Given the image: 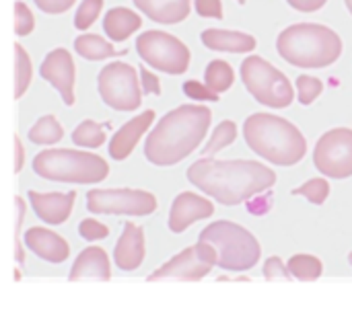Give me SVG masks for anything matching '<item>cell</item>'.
I'll return each instance as SVG.
<instances>
[{
    "label": "cell",
    "instance_id": "cell-2",
    "mask_svg": "<svg viewBox=\"0 0 352 312\" xmlns=\"http://www.w3.org/2000/svg\"><path fill=\"white\" fill-rule=\"evenodd\" d=\"M210 121L212 111L206 105H179L167 111L146 136L144 156L157 167L177 165L200 146Z\"/></svg>",
    "mask_w": 352,
    "mask_h": 312
},
{
    "label": "cell",
    "instance_id": "cell-36",
    "mask_svg": "<svg viewBox=\"0 0 352 312\" xmlns=\"http://www.w3.org/2000/svg\"><path fill=\"white\" fill-rule=\"evenodd\" d=\"M14 204H16V230H14V257L19 263L25 261V251H23V239H21V226H23V220H25V200L23 197H14Z\"/></svg>",
    "mask_w": 352,
    "mask_h": 312
},
{
    "label": "cell",
    "instance_id": "cell-27",
    "mask_svg": "<svg viewBox=\"0 0 352 312\" xmlns=\"http://www.w3.org/2000/svg\"><path fill=\"white\" fill-rule=\"evenodd\" d=\"M72 142L82 148H99L105 142V125H101L93 119H85L74 128Z\"/></svg>",
    "mask_w": 352,
    "mask_h": 312
},
{
    "label": "cell",
    "instance_id": "cell-17",
    "mask_svg": "<svg viewBox=\"0 0 352 312\" xmlns=\"http://www.w3.org/2000/svg\"><path fill=\"white\" fill-rule=\"evenodd\" d=\"M155 119V111L153 109H146L142 111L140 115L132 117L130 121H126L116 134L113 138L109 140V154L113 160H124L132 154V150L136 148L138 140L144 136V132L151 128Z\"/></svg>",
    "mask_w": 352,
    "mask_h": 312
},
{
    "label": "cell",
    "instance_id": "cell-3",
    "mask_svg": "<svg viewBox=\"0 0 352 312\" xmlns=\"http://www.w3.org/2000/svg\"><path fill=\"white\" fill-rule=\"evenodd\" d=\"M243 136L254 152L280 165H297L307 150V140L297 125L272 113H254L243 123Z\"/></svg>",
    "mask_w": 352,
    "mask_h": 312
},
{
    "label": "cell",
    "instance_id": "cell-42",
    "mask_svg": "<svg viewBox=\"0 0 352 312\" xmlns=\"http://www.w3.org/2000/svg\"><path fill=\"white\" fill-rule=\"evenodd\" d=\"M23 163H25V148L21 144V138L14 136V173H21Z\"/></svg>",
    "mask_w": 352,
    "mask_h": 312
},
{
    "label": "cell",
    "instance_id": "cell-5",
    "mask_svg": "<svg viewBox=\"0 0 352 312\" xmlns=\"http://www.w3.org/2000/svg\"><path fill=\"white\" fill-rule=\"evenodd\" d=\"M33 171L41 179L56 183H99L109 175L105 158L85 150L70 148H47L35 154Z\"/></svg>",
    "mask_w": 352,
    "mask_h": 312
},
{
    "label": "cell",
    "instance_id": "cell-39",
    "mask_svg": "<svg viewBox=\"0 0 352 312\" xmlns=\"http://www.w3.org/2000/svg\"><path fill=\"white\" fill-rule=\"evenodd\" d=\"M37 4V8H41L47 14H60L64 10H68L76 0H33Z\"/></svg>",
    "mask_w": 352,
    "mask_h": 312
},
{
    "label": "cell",
    "instance_id": "cell-9",
    "mask_svg": "<svg viewBox=\"0 0 352 312\" xmlns=\"http://www.w3.org/2000/svg\"><path fill=\"white\" fill-rule=\"evenodd\" d=\"M138 56L153 68L163 70L167 74H182L190 66V49L188 45L165 31L148 29L138 35L136 39Z\"/></svg>",
    "mask_w": 352,
    "mask_h": 312
},
{
    "label": "cell",
    "instance_id": "cell-24",
    "mask_svg": "<svg viewBox=\"0 0 352 312\" xmlns=\"http://www.w3.org/2000/svg\"><path fill=\"white\" fill-rule=\"evenodd\" d=\"M27 138L33 142V144H39V146H50V144H56L64 138V130L60 125V121L56 119V115L47 113V115H41L27 132Z\"/></svg>",
    "mask_w": 352,
    "mask_h": 312
},
{
    "label": "cell",
    "instance_id": "cell-30",
    "mask_svg": "<svg viewBox=\"0 0 352 312\" xmlns=\"http://www.w3.org/2000/svg\"><path fill=\"white\" fill-rule=\"evenodd\" d=\"M293 195H303V197H307L311 204L322 206V204L328 200V195H330V183H328L326 179H320V177H318V179H309L305 185L293 189Z\"/></svg>",
    "mask_w": 352,
    "mask_h": 312
},
{
    "label": "cell",
    "instance_id": "cell-21",
    "mask_svg": "<svg viewBox=\"0 0 352 312\" xmlns=\"http://www.w3.org/2000/svg\"><path fill=\"white\" fill-rule=\"evenodd\" d=\"M148 19L157 23H179L190 14V0H132Z\"/></svg>",
    "mask_w": 352,
    "mask_h": 312
},
{
    "label": "cell",
    "instance_id": "cell-18",
    "mask_svg": "<svg viewBox=\"0 0 352 312\" xmlns=\"http://www.w3.org/2000/svg\"><path fill=\"white\" fill-rule=\"evenodd\" d=\"M144 232L140 226L128 222L124 226V232L113 249V263L122 272H134L142 265L144 261Z\"/></svg>",
    "mask_w": 352,
    "mask_h": 312
},
{
    "label": "cell",
    "instance_id": "cell-26",
    "mask_svg": "<svg viewBox=\"0 0 352 312\" xmlns=\"http://www.w3.org/2000/svg\"><path fill=\"white\" fill-rule=\"evenodd\" d=\"M289 272L295 280H303V282H311V280H318L324 272V265L318 257L314 255H307V253H299V255H293L289 259Z\"/></svg>",
    "mask_w": 352,
    "mask_h": 312
},
{
    "label": "cell",
    "instance_id": "cell-37",
    "mask_svg": "<svg viewBox=\"0 0 352 312\" xmlns=\"http://www.w3.org/2000/svg\"><path fill=\"white\" fill-rule=\"evenodd\" d=\"M264 278L266 280H289L291 272L280 261V257H268L266 263H264Z\"/></svg>",
    "mask_w": 352,
    "mask_h": 312
},
{
    "label": "cell",
    "instance_id": "cell-1",
    "mask_svg": "<svg viewBox=\"0 0 352 312\" xmlns=\"http://www.w3.org/2000/svg\"><path fill=\"white\" fill-rule=\"evenodd\" d=\"M188 181L223 206H237L270 189L276 173L256 160H217L202 156L188 169Z\"/></svg>",
    "mask_w": 352,
    "mask_h": 312
},
{
    "label": "cell",
    "instance_id": "cell-34",
    "mask_svg": "<svg viewBox=\"0 0 352 312\" xmlns=\"http://www.w3.org/2000/svg\"><path fill=\"white\" fill-rule=\"evenodd\" d=\"M78 235L93 243V241H101V239H107L109 237V228L101 222H97L95 218H85L80 224H78Z\"/></svg>",
    "mask_w": 352,
    "mask_h": 312
},
{
    "label": "cell",
    "instance_id": "cell-35",
    "mask_svg": "<svg viewBox=\"0 0 352 312\" xmlns=\"http://www.w3.org/2000/svg\"><path fill=\"white\" fill-rule=\"evenodd\" d=\"M184 93L198 101H217L219 99V93H214L206 82H200V80H186Z\"/></svg>",
    "mask_w": 352,
    "mask_h": 312
},
{
    "label": "cell",
    "instance_id": "cell-12",
    "mask_svg": "<svg viewBox=\"0 0 352 312\" xmlns=\"http://www.w3.org/2000/svg\"><path fill=\"white\" fill-rule=\"evenodd\" d=\"M217 265V251L212 245L200 241L198 245L177 253L171 257L167 263H163L159 269H155L146 280L157 282V280H188V282H198L204 276L210 274V269Z\"/></svg>",
    "mask_w": 352,
    "mask_h": 312
},
{
    "label": "cell",
    "instance_id": "cell-29",
    "mask_svg": "<svg viewBox=\"0 0 352 312\" xmlns=\"http://www.w3.org/2000/svg\"><path fill=\"white\" fill-rule=\"evenodd\" d=\"M235 138H237V125H235V121L225 119V121H221V123L214 128L210 140H208L206 146L202 148V154H204V156H212V154H217L219 150L227 148Z\"/></svg>",
    "mask_w": 352,
    "mask_h": 312
},
{
    "label": "cell",
    "instance_id": "cell-38",
    "mask_svg": "<svg viewBox=\"0 0 352 312\" xmlns=\"http://www.w3.org/2000/svg\"><path fill=\"white\" fill-rule=\"evenodd\" d=\"M140 86L146 95H161V80L146 66L140 68Z\"/></svg>",
    "mask_w": 352,
    "mask_h": 312
},
{
    "label": "cell",
    "instance_id": "cell-19",
    "mask_svg": "<svg viewBox=\"0 0 352 312\" xmlns=\"http://www.w3.org/2000/svg\"><path fill=\"white\" fill-rule=\"evenodd\" d=\"M68 280L70 282H78V280L107 282V280H111V263H109L107 253L101 247H87L85 251H80V255L72 263Z\"/></svg>",
    "mask_w": 352,
    "mask_h": 312
},
{
    "label": "cell",
    "instance_id": "cell-44",
    "mask_svg": "<svg viewBox=\"0 0 352 312\" xmlns=\"http://www.w3.org/2000/svg\"><path fill=\"white\" fill-rule=\"evenodd\" d=\"M349 261H351V265H352V253H351V255H349Z\"/></svg>",
    "mask_w": 352,
    "mask_h": 312
},
{
    "label": "cell",
    "instance_id": "cell-11",
    "mask_svg": "<svg viewBox=\"0 0 352 312\" xmlns=\"http://www.w3.org/2000/svg\"><path fill=\"white\" fill-rule=\"evenodd\" d=\"M314 165L320 173L332 179H346L352 175V130H328L316 144Z\"/></svg>",
    "mask_w": 352,
    "mask_h": 312
},
{
    "label": "cell",
    "instance_id": "cell-45",
    "mask_svg": "<svg viewBox=\"0 0 352 312\" xmlns=\"http://www.w3.org/2000/svg\"><path fill=\"white\" fill-rule=\"evenodd\" d=\"M239 2H245V0H239Z\"/></svg>",
    "mask_w": 352,
    "mask_h": 312
},
{
    "label": "cell",
    "instance_id": "cell-31",
    "mask_svg": "<svg viewBox=\"0 0 352 312\" xmlns=\"http://www.w3.org/2000/svg\"><path fill=\"white\" fill-rule=\"evenodd\" d=\"M101 8H103V0H82L74 14V27L78 31H87L101 14Z\"/></svg>",
    "mask_w": 352,
    "mask_h": 312
},
{
    "label": "cell",
    "instance_id": "cell-16",
    "mask_svg": "<svg viewBox=\"0 0 352 312\" xmlns=\"http://www.w3.org/2000/svg\"><path fill=\"white\" fill-rule=\"evenodd\" d=\"M29 204L33 208V212L37 214L39 220H43L50 226H58L64 224L74 208V191L68 193H39V191H29L27 193Z\"/></svg>",
    "mask_w": 352,
    "mask_h": 312
},
{
    "label": "cell",
    "instance_id": "cell-22",
    "mask_svg": "<svg viewBox=\"0 0 352 312\" xmlns=\"http://www.w3.org/2000/svg\"><path fill=\"white\" fill-rule=\"evenodd\" d=\"M140 25H142V19L138 16V12H134L126 6H113L103 16V31L113 41L128 39L134 31L140 29Z\"/></svg>",
    "mask_w": 352,
    "mask_h": 312
},
{
    "label": "cell",
    "instance_id": "cell-20",
    "mask_svg": "<svg viewBox=\"0 0 352 312\" xmlns=\"http://www.w3.org/2000/svg\"><path fill=\"white\" fill-rule=\"evenodd\" d=\"M202 43L210 49L217 51H233V53H241V51H252L256 49V37L243 31H231V29H204L202 31Z\"/></svg>",
    "mask_w": 352,
    "mask_h": 312
},
{
    "label": "cell",
    "instance_id": "cell-41",
    "mask_svg": "<svg viewBox=\"0 0 352 312\" xmlns=\"http://www.w3.org/2000/svg\"><path fill=\"white\" fill-rule=\"evenodd\" d=\"M293 8L303 10V12H314L326 4V0H287Z\"/></svg>",
    "mask_w": 352,
    "mask_h": 312
},
{
    "label": "cell",
    "instance_id": "cell-40",
    "mask_svg": "<svg viewBox=\"0 0 352 312\" xmlns=\"http://www.w3.org/2000/svg\"><path fill=\"white\" fill-rule=\"evenodd\" d=\"M196 10L202 16H214V19H221L223 16V4H221V0H196Z\"/></svg>",
    "mask_w": 352,
    "mask_h": 312
},
{
    "label": "cell",
    "instance_id": "cell-13",
    "mask_svg": "<svg viewBox=\"0 0 352 312\" xmlns=\"http://www.w3.org/2000/svg\"><path fill=\"white\" fill-rule=\"evenodd\" d=\"M39 74L47 80L62 97V101L70 107L74 105V82H76V66L68 49L54 47L41 62Z\"/></svg>",
    "mask_w": 352,
    "mask_h": 312
},
{
    "label": "cell",
    "instance_id": "cell-14",
    "mask_svg": "<svg viewBox=\"0 0 352 312\" xmlns=\"http://www.w3.org/2000/svg\"><path fill=\"white\" fill-rule=\"evenodd\" d=\"M214 214V206L206 200L200 197L196 193L184 191L179 193L173 204H171V212H169V230L179 235L184 232L188 226H192L198 220L210 218Z\"/></svg>",
    "mask_w": 352,
    "mask_h": 312
},
{
    "label": "cell",
    "instance_id": "cell-43",
    "mask_svg": "<svg viewBox=\"0 0 352 312\" xmlns=\"http://www.w3.org/2000/svg\"><path fill=\"white\" fill-rule=\"evenodd\" d=\"M346 6H349V10L352 12V0H346Z\"/></svg>",
    "mask_w": 352,
    "mask_h": 312
},
{
    "label": "cell",
    "instance_id": "cell-23",
    "mask_svg": "<svg viewBox=\"0 0 352 312\" xmlns=\"http://www.w3.org/2000/svg\"><path fill=\"white\" fill-rule=\"evenodd\" d=\"M74 49L85 60H105V58H113L116 53H120L111 41L93 33H80L74 39Z\"/></svg>",
    "mask_w": 352,
    "mask_h": 312
},
{
    "label": "cell",
    "instance_id": "cell-25",
    "mask_svg": "<svg viewBox=\"0 0 352 312\" xmlns=\"http://www.w3.org/2000/svg\"><path fill=\"white\" fill-rule=\"evenodd\" d=\"M33 78L31 58L21 43H14V99H21Z\"/></svg>",
    "mask_w": 352,
    "mask_h": 312
},
{
    "label": "cell",
    "instance_id": "cell-6",
    "mask_svg": "<svg viewBox=\"0 0 352 312\" xmlns=\"http://www.w3.org/2000/svg\"><path fill=\"white\" fill-rule=\"evenodd\" d=\"M200 241L214 247L217 265L227 272H248L260 261L262 255L258 239L243 226L229 220H219L206 226L200 232Z\"/></svg>",
    "mask_w": 352,
    "mask_h": 312
},
{
    "label": "cell",
    "instance_id": "cell-10",
    "mask_svg": "<svg viewBox=\"0 0 352 312\" xmlns=\"http://www.w3.org/2000/svg\"><path fill=\"white\" fill-rule=\"evenodd\" d=\"M87 210L105 216H148L157 210V197L142 189H91Z\"/></svg>",
    "mask_w": 352,
    "mask_h": 312
},
{
    "label": "cell",
    "instance_id": "cell-4",
    "mask_svg": "<svg viewBox=\"0 0 352 312\" xmlns=\"http://www.w3.org/2000/svg\"><path fill=\"white\" fill-rule=\"evenodd\" d=\"M278 53L293 66L324 68L342 53L340 35L320 23H295L278 33Z\"/></svg>",
    "mask_w": 352,
    "mask_h": 312
},
{
    "label": "cell",
    "instance_id": "cell-7",
    "mask_svg": "<svg viewBox=\"0 0 352 312\" xmlns=\"http://www.w3.org/2000/svg\"><path fill=\"white\" fill-rule=\"evenodd\" d=\"M241 78L248 91L268 107H287L293 101V84L285 72L272 66L262 56H248L241 64Z\"/></svg>",
    "mask_w": 352,
    "mask_h": 312
},
{
    "label": "cell",
    "instance_id": "cell-15",
    "mask_svg": "<svg viewBox=\"0 0 352 312\" xmlns=\"http://www.w3.org/2000/svg\"><path fill=\"white\" fill-rule=\"evenodd\" d=\"M23 245L33 255H37L39 259L54 263V265L64 263L70 255V245L54 230H47L41 226H31L23 237Z\"/></svg>",
    "mask_w": 352,
    "mask_h": 312
},
{
    "label": "cell",
    "instance_id": "cell-28",
    "mask_svg": "<svg viewBox=\"0 0 352 312\" xmlns=\"http://www.w3.org/2000/svg\"><path fill=\"white\" fill-rule=\"evenodd\" d=\"M206 84L214 91V93H223L227 91L231 84H233V78H235V72L231 68L229 62L225 60H212L208 66H206Z\"/></svg>",
    "mask_w": 352,
    "mask_h": 312
},
{
    "label": "cell",
    "instance_id": "cell-32",
    "mask_svg": "<svg viewBox=\"0 0 352 312\" xmlns=\"http://www.w3.org/2000/svg\"><path fill=\"white\" fill-rule=\"evenodd\" d=\"M324 84L320 78L316 76H309V74H301L297 78V91H299V101L303 105H311L316 101V97L322 93Z\"/></svg>",
    "mask_w": 352,
    "mask_h": 312
},
{
    "label": "cell",
    "instance_id": "cell-33",
    "mask_svg": "<svg viewBox=\"0 0 352 312\" xmlns=\"http://www.w3.org/2000/svg\"><path fill=\"white\" fill-rule=\"evenodd\" d=\"M35 29V16L31 12V8L23 2V0H16L14 2V31L16 35H29L31 31Z\"/></svg>",
    "mask_w": 352,
    "mask_h": 312
},
{
    "label": "cell",
    "instance_id": "cell-8",
    "mask_svg": "<svg viewBox=\"0 0 352 312\" xmlns=\"http://www.w3.org/2000/svg\"><path fill=\"white\" fill-rule=\"evenodd\" d=\"M97 88L103 103L116 111H134L142 103L138 72L132 64H126L122 60L109 62L101 68L97 76Z\"/></svg>",
    "mask_w": 352,
    "mask_h": 312
}]
</instances>
